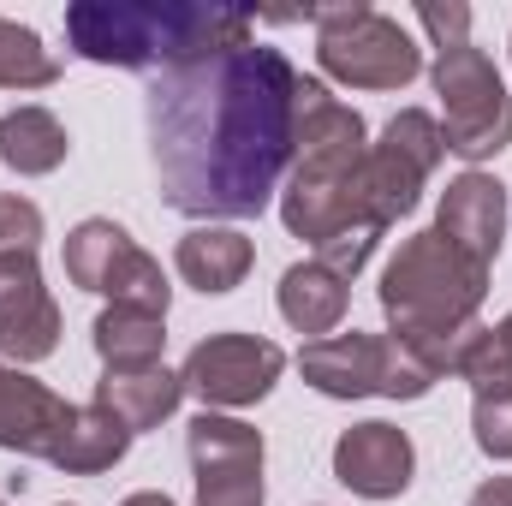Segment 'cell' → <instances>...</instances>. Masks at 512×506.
<instances>
[{"label": "cell", "mask_w": 512, "mask_h": 506, "mask_svg": "<svg viewBox=\"0 0 512 506\" xmlns=\"http://www.w3.org/2000/svg\"><path fill=\"white\" fill-rule=\"evenodd\" d=\"M411 471H417V447L405 429H393L382 417L370 423H352L340 441H334V477L364 495V501H393L411 489Z\"/></svg>", "instance_id": "cell-14"}, {"label": "cell", "mask_w": 512, "mask_h": 506, "mask_svg": "<svg viewBox=\"0 0 512 506\" xmlns=\"http://www.w3.org/2000/svg\"><path fill=\"white\" fill-rule=\"evenodd\" d=\"M441 155H447V137H441V120L435 114L399 108L387 120L382 137L364 155V179H358V209H364V221L376 233H387L399 215L417 209V197H423L429 173L441 167Z\"/></svg>", "instance_id": "cell-8"}, {"label": "cell", "mask_w": 512, "mask_h": 506, "mask_svg": "<svg viewBox=\"0 0 512 506\" xmlns=\"http://www.w3.org/2000/svg\"><path fill=\"white\" fill-rule=\"evenodd\" d=\"M179 399H185V381L173 370H161V364H149V370H102V381H96V405L131 435L167 423L179 411Z\"/></svg>", "instance_id": "cell-17"}, {"label": "cell", "mask_w": 512, "mask_h": 506, "mask_svg": "<svg viewBox=\"0 0 512 506\" xmlns=\"http://www.w3.org/2000/svg\"><path fill=\"white\" fill-rule=\"evenodd\" d=\"M465 506H512V477H489V483H483Z\"/></svg>", "instance_id": "cell-26"}, {"label": "cell", "mask_w": 512, "mask_h": 506, "mask_svg": "<svg viewBox=\"0 0 512 506\" xmlns=\"http://www.w3.org/2000/svg\"><path fill=\"white\" fill-rule=\"evenodd\" d=\"M66 42L78 60L167 72L209 54L251 48V12L233 6H185V0H78L66 6Z\"/></svg>", "instance_id": "cell-4"}, {"label": "cell", "mask_w": 512, "mask_h": 506, "mask_svg": "<svg viewBox=\"0 0 512 506\" xmlns=\"http://www.w3.org/2000/svg\"><path fill=\"white\" fill-rule=\"evenodd\" d=\"M286 370V352L274 340H256V334H209L185 352L179 381L185 393L203 399V411H239L268 399V387Z\"/></svg>", "instance_id": "cell-10"}, {"label": "cell", "mask_w": 512, "mask_h": 506, "mask_svg": "<svg viewBox=\"0 0 512 506\" xmlns=\"http://www.w3.org/2000/svg\"><path fill=\"white\" fill-rule=\"evenodd\" d=\"M382 316L387 334L429 370V376H459V358L483 334V298H489V268L471 262L459 245H447L435 227L411 233L393 262L382 268Z\"/></svg>", "instance_id": "cell-2"}, {"label": "cell", "mask_w": 512, "mask_h": 506, "mask_svg": "<svg viewBox=\"0 0 512 506\" xmlns=\"http://www.w3.org/2000/svg\"><path fill=\"white\" fill-rule=\"evenodd\" d=\"M251 262H256V245L245 233H233V227H191L179 239V251H173L179 280L197 286V292H233V286H245Z\"/></svg>", "instance_id": "cell-18"}, {"label": "cell", "mask_w": 512, "mask_h": 506, "mask_svg": "<svg viewBox=\"0 0 512 506\" xmlns=\"http://www.w3.org/2000/svg\"><path fill=\"white\" fill-rule=\"evenodd\" d=\"M304 381L322 399H423L435 376L393 334H328L298 352Z\"/></svg>", "instance_id": "cell-7"}, {"label": "cell", "mask_w": 512, "mask_h": 506, "mask_svg": "<svg viewBox=\"0 0 512 506\" xmlns=\"http://www.w3.org/2000/svg\"><path fill=\"white\" fill-rule=\"evenodd\" d=\"M36 245H42V209H36L30 197L6 191V197H0V256L6 251H30L36 256Z\"/></svg>", "instance_id": "cell-23"}, {"label": "cell", "mask_w": 512, "mask_h": 506, "mask_svg": "<svg viewBox=\"0 0 512 506\" xmlns=\"http://www.w3.org/2000/svg\"><path fill=\"white\" fill-rule=\"evenodd\" d=\"M131 447V429H120L102 405H78V423L66 435V447L54 453V471H72V477H96V471H114Z\"/></svg>", "instance_id": "cell-21"}, {"label": "cell", "mask_w": 512, "mask_h": 506, "mask_svg": "<svg viewBox=\"0 0 512 506\" xmlns=\"http://www.w3.org/2000/svg\"><path fill=\"white\" fill-rule=\"evenodd\" d=\"M66 126L48 114V108H12L0 114V161L24 179H42L66 161Z\"/></svg>", "instance_id": "cell-20"}, {"label": "cell", "mask_w": 512, "mask_h": 506, "mask_svg": "<svg viewBox=\"0 0 512 506\" xmlns=\"http://www.w3.org/2000/svg\"><path fill=\"white\" fill-rule=\"evenodd\" d=\"M60 78V60L42 48L30 24L0 18V90H48Z\"/></svg>", "instance_id": "cell-22"}, {"label": "cell", "mask_w": 512, "mask_h": 506, "mask_svg": "<svg viewBox=\"0 0 512 506\" xmlns=\"http://www.w3.org/2000/svg\"><path fill=\"white\" fill-rule=\"evenodd\" d=\"M120 506H173V501H167L161 489H143V495H126V501H120Z\"/></svg>", "instance_id": "cell-27"}, {"label": "cell", "mask_w": 512, "mask_h": 506, "mask_svg": "<svg viewBox=\"0 0 512 506\" xmlns=\"http://www.w3.org/2000/svg\"><path fill=\"white\" fill-rule=\"evenodd\" d=\"M298 137V72L280 48L167 66L149 84V155L161 203L191 221H251L274 203Z\"/></svg>", "instance_id": "cell-1"}, {"label": "cell", "mask_w": 512, "mask_h": 506, "mask_svg": "<svg viewBox=\"0 0 512 506\" xmlns=\"http://www.w3.org/2000/svg\"><path fill=\"white\" fill-rule=\"evenodd\" d=\"M507 328H512V316H507Z\"/></svg>", "instance_id": "cell-28"}, {"label": "cell", "mask_w": 512, "mask_h": 506, "mask_svg": "<svg viewBox=\"0 0 512 506\" xmlns=\"http://www.w3.org/2000/svg\"><path fill=\"white\" fill-rule=\"evenodd\" d=\"M435 233H441L447 245H459L471 262L495 268L501 239H507V191H501V179H489V173H477V167L459 173V179L441 191Z\"/></svg>", "instance_id": "cell-15"}, {"label": "cell", "mask_w": 512, "mask_h": 506, "mask_svg": "<svg viewBox=\"0 0 512 506\" xmlns=\"http://www.w3.org/2000/svg\"><path fill=\"white\" fill-rule=\"evenodd\" d=\"M197 506H262V435L239 417L197 411L185 429Z\"/></svg>", "instance_id": "cell-11"}, {"label": "cell", "mask_w": 512, "mask_h": 506, "mask_svg": "<svg viewBox=\"0 0 512 506\" xmlns=\"http://www.w3.org/2000/svg\"><path fill=\"white\" fill-rule=\"evenodd\" d=\"M90 340H96V352H102L108 370H149V364H161L167 316L137 310V304H108V310L90 322Z\"/></svg>", "instance_id": "cell-19"}, {"label": "cell", "mask_w": 512, "mask_h": 506, "mask_svg": "<svg viewBox=\"0 0 512 506\" xmlns=\"http://www.w3.org/2000/svg\"><path fill=\"white\" fill-rule=\"evenodd\" d=\"M298 18L316 24V60L346 90H405L423 72V48L405 36V24L364 6V0L304 6Z\"/></svg>", "instance_id": "cell-5"}, {"label": "cell", "mask_w": 512, "mask_h": 506, "mask_svg": "<svg viewBox=\"0 0 512 506\" xmlns=\"http://www.w3.org/2000/svg\"><path fill=\"white\" fill-rule=\"evenodd\" d=\"M370 131L358 108L334 102L316 78H298V137H292V179L280 191V221L292 239H310V251L376 233L358 209V179H364Z\"/></svg>", "instance_id": "cell-3"}, {"label": "cell", "mask_w": 512, "mask_h": 506, "mask_svg": "<svg viewBox=\"0 0 512 506\" xmlns=\"http://www.w3.org/2000/svg\"><path fill=\"white\" fill-rule=\"evenodd\" d=\"M0 506H6V501H0Z\"/></svg>", "instance_id": "cell-29"}, {"label": "cell", "mask_w": 512, "mask_h": 506, "mask_svg": "<svg viewBox=\"0 0 512 506\" xmlns=\"http://www.w3.org/2000/svg\"><path fill=\"white\" fill-rule=\"evenodd\" d=\"M346 304H352V280L334 274L328 262H292L280 274V316L286 328L310 334V340H328L340 322H346Z\"/></svg>", "instance_id": "cell-16"}, {"label": "cell", "mask_w": 512, "mask_h": 506, "mask_svg": "<svg viewBox=\"0 0 512 506\" xmlns=\"http://www.w3.org/2000/svg\"><path fill=\"white\" fill-rule=\"evenodd\" d=\"M78 423V405H66L60 393H48L36 376H24L18 364H0V447L24 453V459H48L66 447Z\"/></svg>", "instance_id": "cell-13"}, {"label": "cell", "mask_w": 512, "mask_h": 506, "mask_svg": "<svg viewBox=\"0 0 512 506\" xmlns=\"http://www.w3.org/2000/svg\"><path fill=\"white\" fill-rule=\"evenodd\" d=\"M429 78H435V96H441V137H447V149L459 155V161H489V155H501L512 143V96L507 84H501V72H495V60L465 36V42H447V48H435V66H429Z\"/></svg>", "instance_id": "cell-6"}, {"label": "cell", "mask_w": 512, "mask_h": 506, "mask_svg": "<svg viewBox=\"0 0 512 506\" xmlns=\"http://www.w3.org/2000/svg\"><path fill=\"white\" fill-rule=\"evenodd\" d=\"M417 24L429 30L435 48H447V42H465L471 36V6H459V0H447V6L441 0H423L417 6Z\"/></svg>", "instance_id": "cell-25"}, {"label": "cell", "mask_w": 512, "mask_h": 506, "mask_svg": "<svg viewBox=\"0 0 512 506\" xmlns=\"http://www.w3.org/2000/svg\"><path fill=\"white\" fill-rule=\"evenodd\" d=\"M471 435H477V447L489 459H512V393L471 405Z\"/></svg>", "instance_id": "cell-24"}, {"label": "cell", "mask_w": 512, "mask_h": 506, "mask_svg": "<svg viewBox=\"0 0 512 506\" xmlns=\"http://www.w3.org/2000/svg\"><path fill=\"white\" fill-rule=\"evenodd\" d=\"M60 346V304L42 286V268L30 251L0 256V352L12 364H42Z\"/></svg>", "instance_id": "cell-12"}, {"label": "cell", "mask_w": 512, "mask_h": 506, "mask_svg": "<svg viewBox=\"0 0 512 506\" xmlns=\"http://www.w3.org/2000/svg\"><path fill=\"white\" fill-rule=\"evenodd\" d=\"M66 280L108 298V304H137V310H155V316H167V304H173V286H167L161 262L143 251L120 221H102V215H90L66 233Z\"/></svg>", "instance_id": "cell-9"}]
</instances>
